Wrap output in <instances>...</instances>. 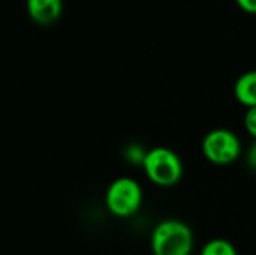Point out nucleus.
Masks as SVG:
<instances>
[{"label":"nucleus","instance_id":"20e7f679","mask_svg":"<svg viewBox=\"0 0 256 255\" xmlns=\"http://www.w3.org/2000/svg\"><path fill=\"white\" fill-rule=\"evenodd\" d=\"M204 158L213 165H231L242 156L243 146L240 137L226 128H216L207 132L201 143Z\"/></svg>","mask_w":256,"mask_h":255},{"label":"nucleus","instance_id":"423d86ee","mask_svg":"<svg viewBox=\"0 0 256 255\" xmlns=\"http://www.w3.org/2000/svg\"><path fill=\"white\" fill-rule=\"evenodd\" d=\"M234 96L246 108L256 107V69L242 74L234 84Z\"/></svg>","mask_w":256,"mask_h":255},{"label":"nucleus","instance_id":"1a4fd4ad","mask_svg":"<svg viewBox=\"0 0 256 255\" xmlns=\"http://www.w3.org/2000/svg\"><path fill=\"white\" fill-rule=\"evenodd\" d=\"M243 125L246 132L256 140V107L254 108H248L244 113V119H243Z\"/></svg>","mask_w":256,"mask_h":255},{"label":"nucleus","instance_id":"7ed1b4c3","mask_svg":"<svg viewBox=\"0 0 256 255\" xmlns=\"http://www.w3.org/2000/svg\"><path fill=\"white\" fill-rule=\"evenodd\" d=\"M142 200L144 194L141 185L129 176H122L112 180L105 192V207L118 219L134 216L141 209Z\"/></svg>","mask_w":256,"mask_h":255},{"label":"nucleus","instance_id":"9d476101","mask_svg":"<svg viewBox=\"0 0 256 255\" xmlns=\"http://www.w3.org/2000/svg\"><path fill=\"white\" fill-rule=\"evenodd\" d=\"M246 165L249 167V170L256 173V140H254L246 152Z\"/></svg>","mask_w":256,"mask_h":255},{"label":"nucleus","instance_id":"9b49d317","mask_svg":"<svg viewBox=\"0 0 256 255\" xmlns=\"http://www.w3.org/2000/svg\"><path fill=\"white\" fill-rule=\"evenodd\" d=\"M238 8L248 14H256V0H236Z\"/></svg>","mask_w":256,"mask_h":255},{"label":"nucleus","instance_id":"6e6552de","mask_svg":"<svg viewBox=\"0 0 256 255\" xmlns=\"http://www.w3.org/2000/svg\"><path fill=\"white\" fill-rule=\"evenodd\" d=\"M147 152L148 150H146L141 144L132 143L124 149V159L132 165H141L142 167L144 159L147 156Z\"/></svg>","mask_w":256,"mask_h":255},{"label":"nucleus","instance_id":"f03ea898","mask_svg":"<svg viewBox=\"0 0 256 255\" xmlns=\"http://www.w3.org/2000/svg\"><path fill=\"white\" fill-rule=\"evenodd\" d=\"M146 177L159 188L176 186L183 177V161L171 149L156 146L147 152L142 164Z\"/></svg>","mask_w":256,"mask_h":255},{"label":"nucleus","instance_id":"0eeeda50","mask_svg":"<svg viewBox=\"0 0 256 255\" xmlns=\"http://www.w3.org/2000/svg\"><path fill=\"white\" fill-rule=\"evenodd\" d=\"M200 255H238V252L230 240L216 237V239L208 240L201 248Z\"/></svg>","mask_w":256,"mask_h":255},{"label":"nucleus","instance_id":"f257e3e1","mask_svg":"<svg viewBox=\"0 0 256 255\" xmlns=\"http://www.w3.org/2000/svg\"><path fill=\"white\" fill-rule=\"evenodd\" d=\"M195 236L192 228L174 218L158 222L150 236L153 255H190L194 252Z\"/></svg>","mask_w":256,"mask_h":255},{"label":"nucleus","instance_id":"39448f33","mask_svg":"<svg viewBox=\"0 0 256 255\" xmlns=\"http://www.w3.org/2000/svg\"><path fill=\"white\" fill-rule=\"evenodd\" d=\"M28 17L40 26L56 23L63 12V0H27Z\"/></svg>","mask_w":256,"mask_h":255}]
</instances>
